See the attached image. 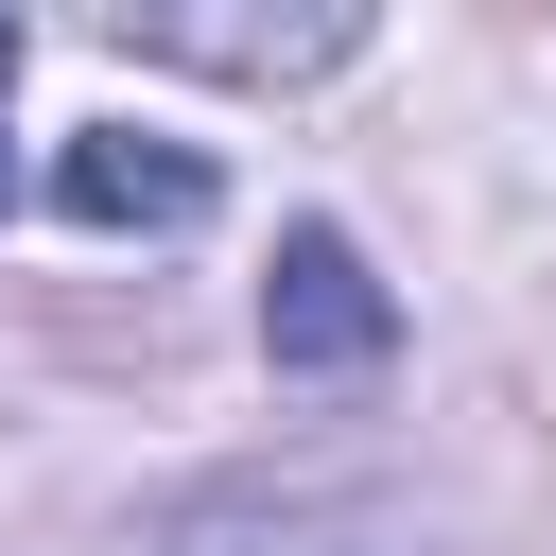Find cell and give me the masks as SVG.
Wrapping results in <instances>:
<instances>
[{
  "mask_svg": "<svg viewBox=\"0 0 556 556\" xmlns=\"http://www.w3.org/2000/svg\"><path fill=\"white\" fill-rule=\"evenodd\" d=\"M261 348H278V365H382V348H400V295L365 278L348 226H295V243H278V278H261Z\"/></svg>",
  "mask_w": 556,
  "mask_h": 556,
  "instance_id": "cell-1",
  "label": "cell"
},
{
  "mask_svg": "<svg viewBox=\"0 0 556 556\" xmlns=\"http://www.w3.org/2000/svg\"><path fill=\"white\" fill-rule=\"evenodd\" d=\"M365 17L348 0H313V17H208V0H122V52H174V70H243V87H278V70H330Z\"/></svg>",
  "mask_w": 556,
  "mask_h": 556,
  "instance_id": "cell-2",
  "label": "cell"
},
{
  "mask_svg": "<svg viewBox=\"0 0 556 556\" xmlns=\"http://www.w3.org/2000/svg\"><path fill=\"white\" fill-rule=\"evenodd\" d=\"M52 208L70 226H208V156L191 139H139V122H87L52 156Z\"/></svg>",
  "mask_w": 556,
  "mask_h": 556,
  "instance_id": "cell-3",
  "label": "cell"
},
{
  "mask_svg": "<svg viewBox=\"0 0 556 556\" xmlns=\"http://www.w3.org/2000/svg\"><path fill=\"white\" fill-rule=\"evenodd\" d=\"M0 104H17V17H0Z\"/></svg>",
  "mask_w": 556,
  "mask_h": 556,
  "instance_id": "cell-4",
  "label": "cell"
}]
</instances>
